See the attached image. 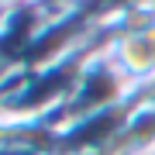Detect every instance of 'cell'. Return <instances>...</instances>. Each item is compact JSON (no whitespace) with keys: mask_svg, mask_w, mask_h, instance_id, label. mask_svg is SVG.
<instances>
[{"mask_svg":"<svg viewBox=\"0 0 155 155\" xmlns=\"http://www.w3.org/2000/svg\"><path fill=\"white\" fill-rule=\"evenodd\" d=\"M97 4L100 0H35L28 11L38 17V24H48V21H66V17L97 11Z\"/></svg>","mask_w":155,"mask_h":155,"instance_id":"cell-1","label":"cell"}]
</instances>
